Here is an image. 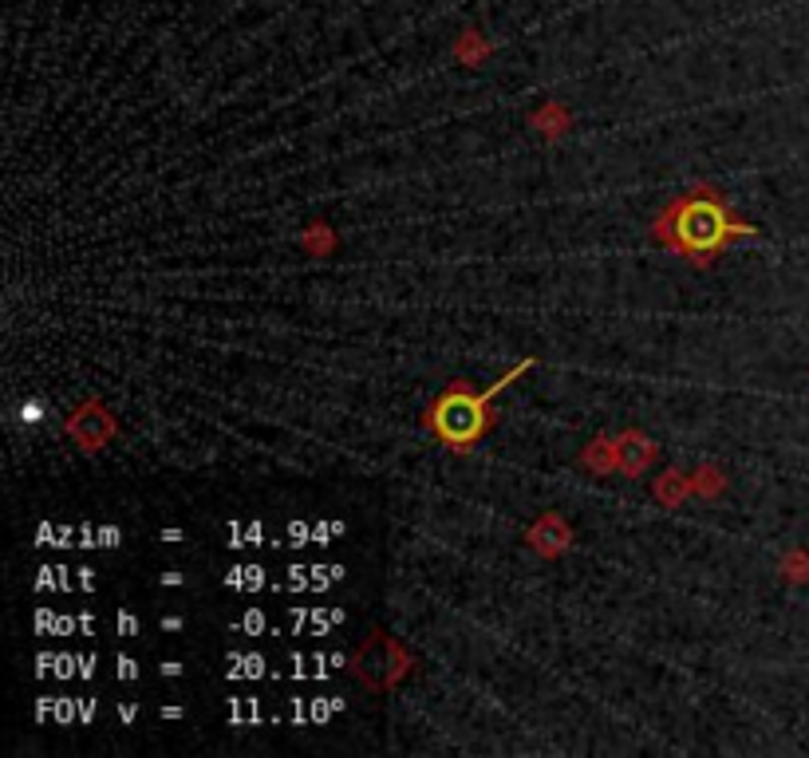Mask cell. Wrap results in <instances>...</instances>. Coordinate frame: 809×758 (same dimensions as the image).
<instances>
[{"label":"cell","instance_id":"cell-3","mask_svg":"<svg viewBox=\"0 0 809 758\" xmlns=\"http://www.w3.org/2000/svg\"><path fill=\"white\" fill-rule=\"evenodd\" d=\"M257 573H261V569H233L226 581L233 585V589H257V585H261V577H257Z\"/></svg>","mask_w":809,"mask_h":758},{"label":"cell","instance_id":"cell-5","mask_svg":"<svg viewBox=\"0 0 809 758\" xmlns=\"http://www.w3.org/2000/svg\"><path fill=\"white\" fill-rule=\"evenodd\" d=\"M118 676H123V680H135V676H138L135 660H127V656H123V660H118Z\"/></svg>","mask_w":809,"mask_h":758},{"label":"cell","instance_id":"cell-2","mask_svg":"<svg viewBox=\"0 0 809 758\" xmlns=\"http://www.w3.org/2000/svg\"><path fill=\"white\" fill-rule=\"evenodd\" d=\"M525 367H529V360L513 367L505 380H498V384H493L486 395H474L466 384H454L446 395H438V404L431 407L434 434H438L446 446H454V451H470V446L478 443L486 431H490V399L502 392L505 384H513V380H517Z\"/></svg>","mask_w":809,"mask_h":758},{"label":"cell","instance_id":"cell-1","mask_svg":"<svg viewBox=\"0 0 809 758\" xmlns=\"http://www.w3.org/2000/svg\"><path fill=\"white\" fill-rule=\"evenodd\" d=\"M656 237L675 253L691 257V261L695 257L710 261L734 237H754V226L730 214L727 202L715 190H695V194H683L680 202H671L663 210L660 222H656Z\"/></svg>","mask_w":809,"mask_h":758},{"label":"cell","instance_id":"cell-4","mask_svg":"<svg viewBox=\"0 0 809 758\" xmlns=\"http://www.w3.org/2000/svg\"><path fill=\"white\" fill-rule=\"evenodd\" d=\"M237 664L241 668H229V676H261V656H237Z\"/></svg>","mask_w":809,"mask_h":758}]
</instances>
